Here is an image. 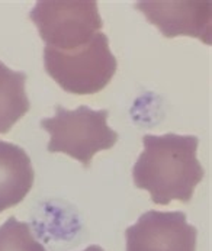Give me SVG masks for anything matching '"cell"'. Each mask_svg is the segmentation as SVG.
Segmentation results:
<instances>
[{
    "label": "cell",
    "mask_w": 212,
    "mask_h": 251,
    "mask_svg": "<svg viewBox=\"0 0 212 251\" xmlns=\"http://www.w3.org/2000/svg\"><path fill=\"white\" fill-rule=\"evenodd\" d=\"M132 179L138 189L150 193L157 205L172 201L189 202L196 184L204 177V169L196 157L199 140L193 135H144Z\"/></svg>",
    "instance_id": "cell-1"
},
{
    "label": "cell",
    "mask_w": 212,
    "mask_h": 251,
    "mask_svg": "<svg viewBox=\"0 0 212 251\" xmlns=\"http://www.w3.org/2000/svg\"><path fill=\"white\" fill-rule=\"evenodd\" d=\"M44 67L66 92L93 95L109 84L116 72V58L107 36L98 32L86 45L74 51L44 48Z\"/></svg>",
    "instance_id": "cell-2"
},
{
    "label": "cell",
    "mask_w": 212,
    "mask_h": 251,
    "mask_svg": "<svg viewBox=\"0 0 212 251\" xmlns=\"http://www.w3.org/2000/svg\"><path fill=\"white\" fill-rule=\"evenodd\" d=\"M41 128L50 134V152H64L84 167L90 166L92 158L99 151L110 150L118 141V134L107 126L105 109L93 110L79 106L69 110L55 106L53 118L41 119Z\"/></svg>",
    "instance_id": "cell-3"
},
{
    "label": "cell",
    "mask_w": 212,
    "mask_h": 251,
    "mask_svg": "<svg viewBox=\"0 0 212 251\" xmlns=\"http://www.w3.org/2000/svg\"><path fill=\"white\" fill-rule=\"evenodd\" d=\"M29 18L45 47L60 51L86 45L104 26L95 0H41Z\"/></svg>",
    "instance_id": "cell-4"
},
{
    "label": "cell",
    "mask_w": 212,
    "mask_h": 251,
    "mask_svg": "<svg viewBox=\"0 0 212 251\" xmlns=\"http://www.w3.org/2000/svg\"><path fill=\"white\" fill-rule=\"evenodd\" d=\"M198 231L183 212L148 211L127 228V251H196Z\"/></svg>",
    "instance_id": "cell-5"
},
{
    "label": "cell",
    "mask_w": 212,
    "mask_h": 251,
    "mask_svg": "<svg viewBox=\"0 0 212 251\" xmlns=\"http://www.w3.org/2000/svg\"><path fill=\"white\" fill-rule=\"evenodd\" d=\"M135 7L166 38L187 35L212 44L211 1L208 0H148L135 3Z\"/></svg>",
    "instance_id": "cell-6"
},
{
    "label": "cell",
    "mask_w": 212,
    "mask_h": 251,
    "mask_svg": "<svg viewBox=\"0 0 212 251\" xmlns=\"http://www.w3.org/2000/svg\"><path fill=\"white\" fill-rule=\"evenodd\" d=\"M29 155L16 144L0 141V212L16 206L34 184Z\"/></svg>",
    "instance_id": "cell-7"
},
{
    "label": "cell",
    "mask_w": 212,
    "mask_h": 251,
    "mask_svg": "<svg viewBox=\"0 0 212 251\" xmlns=\"http://www.w3.org/2000/svg\"><path fill=\"white\" fill-rule=\"evenodd\" d=\"M26 74L10 70L0 61V134H6L29 110Z\"/></svg>",
    "instance_id": "cell-8"
},
{
    "label": "cell",
    "mask_w": 212,
    "mask_h": 251,
    "mask_svg": "<svg viewBox=\"0 0 212 251\" xmlns=\"http://www.w3.org/2000/svg\"><path fill=\"white\" fill-rule=\"evenodd\" d=\"M0 251H47L35 238L29 224L15 216L6 219L0 226Z\"/></svg>",
    "instance_id": "cell-9"
},
{
    "label": "cell",
    "mask_w": 212,
    "mask_h": 251,
    "mask_svg": "<svg viewBox=\"0 0 212 251\" xmlns=\"http://www.w3.org/2000/svg\"><path fill=\"white\" fill-rule=\"evenodd\" d=\"M83 251H104L99 246H89L86 250H83Z\"/></svg>",
    "instance_id": "cell-10"
}]
</instances>
